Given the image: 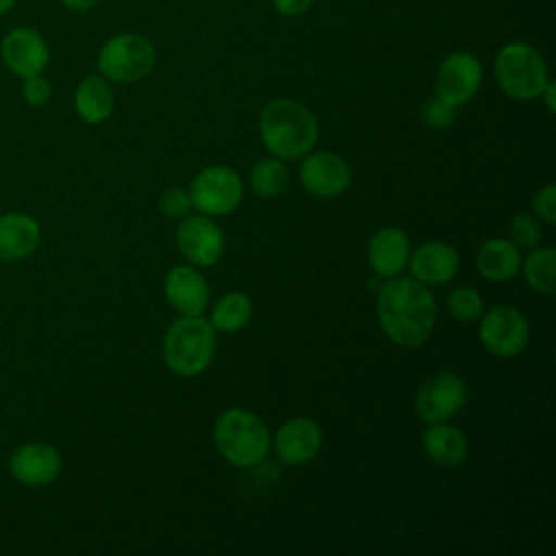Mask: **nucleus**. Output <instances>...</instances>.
<instances>
[{"mask_svg":"<svg viewBox=\"0 0 556 556\" xmlns=\"http://www.w3.org/2000/svg\"><path fill=\"white\" fill-rule=\"evenodd\" d=\"M447 311L456 321H473L484 313V304L476 289L458 287L447 298Z\"/></svg>","mask_w":556,"mask_h":556,"instance_id":"obj_26","label":"nucleus"},{"mask_svg":"<svg viewBox=\"0 0 556 556\" xmlns=\"http://www.w3.org/2000/svg\"><path fill=\"white\" fill-rule=\"evenodd\" d=\"M167 302L182 315H202L208 306L211 289L204 276L191 265H178L165 278Z\"/></svg>","mask_w":556,"mask_h":556,"instance_id":"obj_16","label":"nucleus"},{"mask_svg":"<svg viewBox=\"0 0 556 556\" xmlns=\"http://www.w3.org/2000/svg\"><path fill=\"white\" fill-rule=\"evenodd\" d=\"M376 308L384 334L402 348L424 345L434 330V295L415 278L391 276L378 289Z\"/></svg>","mask_w":556,"mask_h":556,"instance_id":"obj_1","label":"nucleus"},{"mask_svg":"<svg viewBox=\"0 0 556 556\" xmlns=\"http://www.w3.org/2000/svg\"><path fill=\"white\" fill-rule=\"evenodd\" d=\"M300 182L315 198H337L348 191L352 169L339 154L319 150L302 161Z\"/></svg>","mask_w":556,"mask_h":556,"instance_id":"obj_13","label":"nucleus"},{"mask_svg":"<svg viewBox=\"0 0 556 556\" xmlns=\"http://www.w3.org/2000/svg\"><path fill=\"white\" fill-rule=\"evenodd\" d=\"M52 85L43 74H35L28 78H22V98L30 106H43L50 102Z\"/></svg>","mask_w":556,"mask_h":556,"instance_id":"obj_30","label":"nucleus"},{"mask_svg":"<svg viewBox=\"0 0 556 556\" xmlns=\"http://www.w3.org/2000/svg\"><path fill=\"white\" fill-rule=\"evenodd\" d=\"M115 104V96L111 83L100 74L85 76L74 93V106L83 122L102 124L111 117Z\"/></svg>","mask_w":556,"mask_h":556,"instance_id":"obj_22","label":"nucleus"},{"mask_svg":"<svg viewBox=\"0 0 556 556\" xmlns=\"http://www.w3.org/2000/svg\"><path fill=\"white\" fill-rule=\"evenodd\" d=\"M426 456L441 467H458L467 458V437L447 421H434L424 430L421 437Z\"/></svg>","mask_w":556,"mask_h":556,"instance_id":"obj_20","label":"nucleus"},{"mask_svg":"<svg viewBox=\"0 0 556 556\" xmlns=\"http://www.w3.org/2000/svg\"><path fill=\"white\" fill-rule=\"evenodd\" d=\"M191 204L208 217L228 215L243 200V182L232 167L211 165L191 180Z\"/></svg>","mask_w":556,"mask_h":556,"instance_id":"obj_7","label":"nucleus"},{"mask_svg":"<svg viewBox=\"0 0 556 556\" xmlns=\"http://www.w3.org/2000/svg\"><path fill=\"white\" fill-rule=\"evenodd\" d=\"M252 317V302L241 291H230L222 295L211 311V326L222 332H237L241 330Z\"/></svg>","mask_w":556,"mask_h":556,"instance_id":"obj_23","label":"nucleus"},{"mask_svg":"<svg viewBox=\"0 0 556 556\" xmlns=\"http://www.w3.org/2000/svg\"><path fill=\"white\" fill-rule=\"evenodd\" d=\"M480 341L486 352L500 358H513L521 354L530 339V326L523 313L515 306H493L480 315Z\"/></svg>","mask_w":556,"mask_h":556,"instance_id":"obj_8","label":"nucleus"},{"mask_svg":"<svg viewBox=\"0 0 556 556\" xmlns=\"http://www.w3.org/2000/svg\"><path fill=\"white\" fill-rule=\"evenodd\" d=\"M180 254L198 267L215 265L224 254V232L208 215H191L176 228Z\"/></svg>","mask_w":556,"mask_h":556,"instance_id":"obj_12","label":"nucleus"},{"mask_svg":"<svg viewBox=\"0 0 556 556\" xmlns=\"http://www.w3.org/2000/svg\"><path fill=\"white\" fill-rule=\"evenodd\" d=\"M321 447V428L308 417L285 421L274 437V452L285 465H304Z\"/></svg>","mask_w":556,"mask_h":556,"instance_id":"obj_15","label":"nucleus"},{"mask_svg":"<svg viewBox=\"0 0 556 556\" xmlns=\"http://www.w3.org/2000/svg\"><path fill=\"white\" fill-rule=\"evenodd\" d=\"M467 402V384L458 374L441 371L428 378L417 395H415V410L417 415L428 421H447L454 417Z\"/></svg>","mask_w":556,"mask_h":556,"instance_id":"obj_11","label":"nucleus"},{"mask_svg":"<svg viewBox=\"0 0 556 556\" xmlns=\"http://www.w3.org/2000/svg\"><path fill=\"white\" fill-rule=\"evenodd\" d=\"M534 211L545 224L552 226L556 222V185H547L536 193Z\"/></svg>","mask_w":556,"mask_h":556,"instance_id":"obj_31","label":"nucleus"},{"mask_svg":"<svg viewBox=\"0 0 556 556\" xmlns=\"http://www.w3.org/2000/svg\"><path fill=\"white\" fill-rule=\"evenodd\" d=\"M258 132L276 159L293 161L313 150L319 128L308 106L291 98H276L261 109Z\"/></svg>","mask_w":556,"mask_h":556,"instance_id":"obj_2","label":"nucleus"},{"mask_svg":"<svg viewBox=\"0 0 556 556\" xmlns=\"http://www.w3.org/2000/svg\"><path fill=\"white\" fill-rule=\"evenodd\" d=\"M478 271L491 282H506L521 269V252L510 239H489L476 254Z\"/></svg>","mask_w":556,"mask_h":556,"instance_id":"obj_21","label":"nucleus"},{"mask_svg":"<svg viewBox=\"0 0 556 556\" xmlns=\"http://www.w3.org/2000/svg\"><path fill=\"white\" fill-rule=\"evenodd\" d=\"M215 328L202 315H182L163 339L165 365L178 376L202 374L215 354Z\"/></svg>","mask_w":556,"mask_h":556,"instance_id":"obj_4","label":"nucleus"},{"mask_svg":"<svg viewBox=\"0 0 556 556\" xmlns=\"http://www.w3.org/2000/svg\"><path fill=\"white\" fill-rule=\"evenodd\" d=\"M421 119L428 128H434V130H445L447 126H452V122L456 119V106L443 102L441 98H430L426 104H424V111H421Z\"/></svg>","mask_w":556,"mask_h":556,"instance_id":"obj_28","label":"nucleus"},{"mask_svg":"<svg viewBox=\"0 0 556 556\" xmlns=\"http://www.w3.org/2000/svg\"><path fill=\"white\" fill-rule=\"evenodd\" d=\"M41 241L37 219L24 213H7L0 217V263H13L35 252Z\"/></svg>","mask_w":556,"mask_h":556,"instance_id":"obj_19","label":"nucleus"},{"mask_svg":"<svg viewBox=\"0 0 556 556\" xmlns=\"http://www.w3.org/2000/svg\"><path fill=\"white\" fill-rule=\"evenodd\" d=\"M191 195L187 189L182 187H167L161 198H159V208L165 217H172V219H178V217H185L189 211H191Z\"/></svg>","mask_w":556,"mask_h":556,"instance_id":"obj_29","label":"nucleus"},{"mask_svg":"<svg viewBox=\"0 0 556 556\" xmlns=\"http://www.w3.org/2000/svg\"><path fill=\"white\" fill-rule=\"evenodd\" d=\"M556 250L554 248H536L523 261L526 282L543 295H552L556 289Z\"/></svg>","mask_w":556,"mask_h":556,"instance_id":"obj_24","label":"nucleus"},{"mask_svg":"<svg viewBox=\"0 0 556 556\" xmlns=\"http://www.w3.org/2000/svg\"><path fill=\"white\" fill-rule=\"evenodd\" d=\"M482 83V63L476 54L458 50L447 54L434 74V96L452 106L467 104Z\"/></svg>","mask_w":556,"mask_h":556,"instance_id":"obj_9","label":"nucleus"},{"mask_svg":"<svg viewBox=\"0 0 556 556\" xmlns=\"http://www.w3.org/2000/svg\"><path fill=\"white\" fill-rule=\"evenodd\" d=\"M72 13H85L98 4V0H59Z\"/></svg>","mask_w":556,"mask_h":556,"instance_id":"obj_33","label":"nucleus"},{"mask_svg":"<svg viewBox=\"0 0 556 556\" xmlns=\"http://www.w3.org/2000/svg\"><path fill=\"white\" fill-rule=\"evenodd\" d=\"M408 256H410V241L406 232L395 226H384L376 230L367 243L369 267L384 278L400 276L402 269L408 265Z\"/></svg>","mask_w":556,"mask_h":556,"instance_id":"obj_18","label":"nucleus"},{"mask_svg":"<svg viewBox=\"0 0 556 556\" xmlns=\"http://www.w3.org/2000/svg\"><path fill=\"white\" fill-rule=\"evenodd\" d=\"M213 441L222 458L235 467L258 465L271 445L265 421L245 408L224 410L213 428Z\"/></svg>","mask_w":556,"mask_h":556,"instance_id":"obj_3","label":"nucleus"},{"mask_svg":"<svg viewBox=\"0 0 556 556\" xmlns=\"http://www.w3.org/2000/svg\"><path fill=\"white\" fill-rule=\"evenodd\" d=\"M250 185L252 191L261 198H276L280 195L289 185V172L285 163L276 156L258 161L250 172Z\"/></svg>","mask_w":556,"mask_h":556,"instance_id":"obj_25","label":"nucleus"},{"mask_svg":"<svg viewBox=\"0 0 556 556\" xmlns=\"http://www.w3.org/2000/svg\"><path fill=\"white\" fill-rule=\"evenodd\" d=\"M9 471L26 486H46L61 473V454L48 443H24L11 454Z\"/></svg>","mask_w":556,"mask_h":556,"instance_id":"obj_14","label":"nucleus"},{"mask_svg":"<svg viewBox=\"0 0 556 556\" xmlns=\"http://www.w3.org/2000/svg\"><path fill=\"white\" fill-rule=\"evenodd\" d=\"M0 59L17 78L43 74L50 63V46L33 26H15L0 41Z\"/></svg>","mask_w":556,"mask_h":556,"instance_id":"obj_10","label":"nucleus"},{"mask_svg":"<svg viewBox=\"0 0 556 556\" xmlns=\"http://www.w3.org/2000/svg\"><path fill=\"white\" fill-rule=\"evenodd\" d=\"M315 0H271V7L285 17H298L313 7Z\"/></svg>","mask_w":556,"mask_h":556,"instance_id":"obj_32","label":"nucleus"},{"mask_svg":"<svg viewBox=\"0 0 556 556\" xmlns=\"http://www.w3.org/2000/svg\"><path fill=\"white\" fill-rule=\"evenodd\" d=\"M410 271L421 285H445L460 267L458 252L445 241H426L408 256Z\"/></svg>","mask_w":556,"mask_h":556,"instance_id":"obj_17","label":"nucleus"},{"mask_svg":"<svg viewBox=\"0 0 556 556\" xmlns=\"http://www.w3.org/2000/svg\"><path fill=\"white\" fill-rule=\"evenodd\" d=\"M539 98H543L545 100V106H547V111L549 113H554L556 111V102H554V83L552 80H547V85L543 87V91H541V96Z\"/></svg>","mask_w":556,"mask_h":556,"instance_id":"obj_34","label":"nucleus"},{"mask_svg":"<svg viewBox=\"0 0 556 556\" xmlns=\"http://www.w3.org/2000/svg\"><path fill=\"white\" fill-rule=\"evenodd\" d=\"M500 89L513 100H534L549 80L541 52L526 41L506 43L493 63Z\"/></svg>","mask_w":556,"mask_h":556,"instance_id":"obj_5","label":"nucleus"},{"mask_svg":"<svg viewBox=\"0 0 556 556\" xmlns=\"http://www.w3.org/2000/svg\"><path fill=\"white\" fill-rule=\"evenodd\" d=\"M156 50L148 37L119 33L102 43L96 65L109 83H135L152 72Z\"/></svg>","mask_w":556,"mask_h":556,"instance_id":"obj_6","label":"nucleus"},{"mask_svg":"<svg viewBox=\"0 0 556 556\" xmlns=\"http://www.w3.org/2000/svg\"><path fill=\"white\" fill-rule=\"evenodd\" d=\"M510 241L521 248H534L541 241V226L534 217L526 213H517L510 219Z\"/></svg>","mask_w":556,"mask_h":556,"instance_id":"obj_27","label":"nucleus"},{"mask_svg":"<svg viewBox=\"0 0 556 556\" xmlns=\"http://www.w3.org/2000/svg\"><path fill=\"white\" fill-rule=\"evenodd\" d=\"M15 4H17V0H0V17L7 15L9 11H13Z\"/></svg>","mask_w":556,"mask_h":556,"instance_id":"obj_35","label":"nucleus"}]
</instances>
